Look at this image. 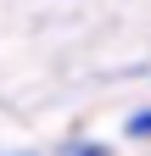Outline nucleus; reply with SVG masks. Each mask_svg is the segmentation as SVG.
<instances>
[{
    "label": "nucleus",
    "instance_id": "1",
    "mask_svg": "<svg viewBox=\"0 0 151 156\" xmlns=\"http://www.w3.org/2000/svg\"><path fill=\"white\" fill-rule=\"evenodd\" d=\"M129 134H134V140H140V134H151V112H140V117H129Z\"/></svg>",
    "mask_w": 151,
    "mask_h": 156
},
{
    "label": "nucleus",
    "instance_id": "2",
    "mask_svg": "<svg viewBox=\"0 0 151 156\" xmlns=\"http://www.w3.org/2000/svg\"><path fill=\"white\" fill-rule=\"evenodd\" d=\"M79 156H112V151H106V145H84Z\"/></svg>",
    "mask_w": 151,
    "mask_h": 156
},
{
    "label": "nucleus",
    "instance_id": "3",
    "mask_svg": "<svg viewBox=\"0 0 151 156\" xmlns=\"http://www.w3.org/2000/svg\"><path fill=\"white\" fill-rule=\"evenodd\" d=\"M23 156H39V151H23Z\"/></svg>",
    "mask_w": 151,
    "mask_h": 156
}]
</instances>
